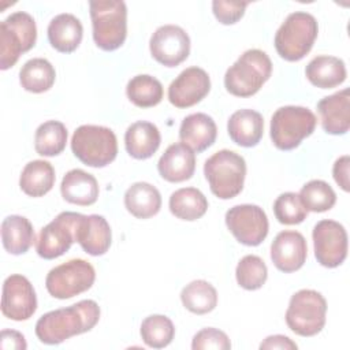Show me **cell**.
<instances>
[{"instance_id": "41", "label": "cell", "mask_w": 350, "mask_h": 350, "mask_svg": "<svg viewBox=\"0 0 350 350\" xmlns=\"http://www.w3.org/2000/svg\"><path fill=\"white\" fill-rule=\"evenodd\" d=\"M349 167H350V157L347 154L339 157L334 167H332V175L335 182L340 186L342 190L349 191L350 185H349Z\"/></svg>"}, {"instance_id": "25", "label": "cell", "mask_w": 350, "mask_h": 350, "mask_svg": "<svg viewBox=\"0 0 350 350\" xmlns=\"http://www.w3.org/2000/svg\"><path fill=\"white\" fill-rule=\"evenodd\" d=\"M161 135L159 129L145 120H139L129 126L124 134V145L127 153L138 160L149 159L159 149Z\"/></svg>"}, {"instance_id": "23", "label": "cell", "mask_w": 350, "mask_h": 350, "mask_svg": "<svg viewBox=\"0 0 350 350\" xmlns=\"http://www.w3.org/2000/svg\"><path fill=\"white\" fill-rule=\"evenodd\" d=\"M83 36L81 21L72 14H59L48 25L49 44L62 53L74 52Z\"/></svg>"}, {"instance_id": "29", "label": "cell", "mask_w": 350, "mask_h": 350, "mask_svg": "<svg viewBox=\"0 0 350 350\" xmlns=\"http://www.w3.org/2000/svg\"><path fill=\"white\" fill-rule=\"evenodd\" d=\"M55 185V170L45 160H33L25 165L19 178L22 191L30 197H42Z\"/></svg>"}, {"instance_id": "13", "label": "cell", "mask_w": 350, "mask_h": 350, "mask_svg": "<svg viewBox=\"0 0 350 350\" xmlns=\"http://www.w3.org/2000/svg\"><path fill=\"white\" fill-rule=\"evenodd\" d=\"M314 256L327 268L340 265L347 256V232L335 220H320L312 232Z\"/></svg>"}, {"instance_id": "12", "label": "cell", "mask_w": 350, "mask_h": 350, "mask_svg": "<svg viewBox=\"0 0 350 350\" xmlns=\"http://www.w3.org/2000/svg\"><path fill=\"white\" fill-rule=\"evenodd\" d=\"M226 224L237 241L246 246L260 245L267 238L269 227L262 208L253 204L230 208L226 213Z\"/></svg>"}, {"instance_id": "7", "label": "cell", "mask_w": 350, "mask_h": 350, "mask_svg": "<svg viewBox=\"0 0 350 350\" xmlns=\"http://www.w3.org/2000/svg\"><path fill=\"white\" fill-rule=\"evenodd\" d=\"M316 124L317 119L309 108L297 105L280 107L271 119V139L278 149L291 150L314 131Z\"/></svg>"}, {"instance_id": "31", "label": "cell", "mask_w": 350, "mask_h": 350, "mask_svg": "<svg viewBox=\"0 0 350 350\" xmlns=\"http://www.w3.org/2000/svg\"><path fill=\"white\" fill-rule=\"evenodd\" d=\"M56 72L53 66L42 57L27 60L19 71V82L22 88L31 93H44L55 83Z\"/></svg>"}, {"instance_id": "36", "label": "cell", "mask_w": 350, "mask_h": 350, "mask_svg": "<svg viewBox=\"0 0 350 350\" xmlns=\"http://www.w3.org/2000/svg\"><path fill=\"white\" fill-rule=\"evenodd\" d=\"M298 196L306 211L310 212L329 211L336 202L334 189L327 182L320 179H313L305 183Z\"/></svg>"}, {"instance_id": "20", "label": "cell", "mask_w": 350, "mask_h": 350, "mask_svg": "<svg viewBox=\"0 0 350 350\" xmlns=\"http://www.w3.org/2000/svg\"><path fill=\"white\" fill-rule=\"evenodd\" d=\"M111 227L101 215H81L77 242L90 256H103L111 246Z\"/></svg>"}, {"instance_id": "10", "label": "cell", "mask_w": 350, "mask_h": 350, "mask_svg": "<svg viewBox=\"0 0 350 350\" xmlns=\"http://www.w3.org/2000/svg\"><path fill=\"white\" fill-rule=\"evenodd\" d=\"M94 279L96 271L90 262L72 258L52 268L45 278V286L53 298L67 299L89 290Z\"/></svg>"}, {"instance_id": "4", "label": "cell", "mask_w": 350, "mask_h": 350, "mask_svg": "<svg viewBox=\"0 0 350 350\" xmlns=\"http://www.w3.org/2000/svg\"><path fill=\"white\" fill-rule=\"evenodd\" d=\"M93 40L103 51H115L127 36V8L124 1L93 0L89 3Z\"/></svg>"}, {"instance_id": "18", "label": "cell", "mask_w": 350, "mask_h": 350, "mask_svg": "<svg viewBox=\"0 0 350 350\" xmlns=\"http://www.w3.org/2000/svg\"><path fill=\"white\" fill-rule=\"evenodd\" d=\"M323 130L332 135L346 134L350 127V92L343 89L317 103Z\"/></svg>"}, {"instance_id": "39", "label": "cell", "mask_w": 350, "mask_h": 350, "mask_svg": "<svg viewBox=\"0 0 350 350\" xmlns=\"http://www.w3.org/2000/svg\"><path fill=\"white\" fill-rule=\"evenodd\" d=\"M193 350H228L231 349V342L226 332L217 328H202L193 336L191 342Z\"/></svg>"}, {"instance_id": "9", "label": "cell", "mask_w": 350, "mask_h": 350, "mask_svg": "<svg viewBox=\"0 0 350 350\" xmlns=\"http://www.w3.org/2000/svg\"><path fill=\"white\" fill-rule=\"evenodd\" d=\"M325 313V298L319 291L304 288L290 298L286 324L299 336H313L324 328Z\"/></svg>"}, {"instance_id": "27", "label": "cell", "mask_w": 350, "mask_h": 350, "mask_svg": "<svg viewBox=\"0 0 350 350\" xmlns=\"http://www.w3.org/2000/svg\"><path fill=\"white\" fill-rule=\"evenodd\" d=\"M126 209L138 219H149L161 208L160 191L150 183L137 182L124 193Z\"/></svg>"}, {"instance_id": "22", "label": "cell", "mask_w": 350, "mask_h": 350, "mask_svg": "<svg viewBox=\"0 0 350 350\" xmlns=\"http://www.w3.org/2000/svg\"><path fill=\"white\" fill-rule=\"evenodd\" d=\"M227 131L232 142L243 148H252L262 138L264 119L257 111L239 109L230 116Z\"/></svg>"}, {"instance_id": "34", "label": "cell", "mask_w": 350, "mask_h": 350, "mask_svg": "<svg viewBox=\"0 0 350 350\" xmlns=\"http://www.w3.org/2000/svg\"><path fill=\"white\" fill-rule=\"evenodd\" d=\"M67 144V129L59 120H48L38 126L34 135V149L40 156H57Z\"/></svg>"}, {"instance_id": "8", "label": "cell", "mask_w": 350, "mask_h": 350, "mask_svg": "<svg viewBox=\"0 0 350 350\" xmlns=\"http://www.w3.org/2000/svg\"><path fill=\"white\" fill-rule=\"evenodd\" d=\"M37 40V27L31 15L23 11L8 15L0 23V68L8 70L19 56L30 51Z\"/></svg>"}, {"instance_id": "6", "label": "cell", "mask_w": 350, "mask_h": 350, "mask_svg": "<svg viewBox=\"0 0 350 350\" xmlns=\"http://www.w3.org/2000/svg\"><path fill=\"white\" fill-rule=\"evenodd\" d=\"M71 150L83 164L101 168L112 163L118 154L115 133L104 126H79L71 138Z\"/></svg>"}, {"instance_id": "38", "label": "cell", "mask_w": 350, "mask_h": 350, "mask_svg": "<svg viewBox=\"0 0 350 350\" xmlns=\"http://www.w3.org/2000/svg\"><path fill=\"white\" fill-rule=\"evenodd\" d=\"M273 213L279 223L282 224H299L306 216L308 211L304 206L301 198L295 193H283L273 202Z\"/></svg>"}, {"instance_id": "30", "label": "cell", "mask_w": 350, "mask_h": 350, "mask_svg": "<svg viewBox=\"0 0 350 350\" xmlns=\"http://www.w3.org/2000/svg\"><path fill=\"white\" fill-rule=\"evenodd\" d=\"M206 209L208 200L196 187L179 189L170 197V211L178 219L193 221L202 217Z\"/></svg>"}, {"instance_id": "17", "label": "cell", "mask_w": 350, "mask_h": 350, "mask_svg": "<svg viewBox=\"0 0 350 350\" xmlns=\"http://www.w3.org/2000/svg\"><path fill=\"white\" fill-rule=\"evenodd\" d=\"M306 256L308 245L304 235L298 231H282L271 245L272 262L284 273L298 271L305 264Z\"/></svg>"}, {"instance_id": "24", "label": "cell", "mask_w": 350, "mask_h": 350, "mask_svg": "<svg viewBox=\"0 0 350 350\" xmlns=\"http://www.w3.org/2000/svg\"><path fill=\"white\" fill-rule=\"evenodd\" d=\"M60 191L67 202L88 206L98 198V183L92 174L75 168L63 176Z\"/></svg>"}, {"instance_id": "35", "label": "cell", "mask_w": 350, "mask_h": 350, "mask_svg": "<svg viewBox=\"0 0 350 350\" xmlns=\"http://www.w3.org/2000/svg\"><path fill=\"white\" fill-rule=\"evenodd\" d=\"M139 332L146 346L153 349H161L172 342L175 335V327L167 316L152 314L142 321Z\"/></svg>"}, {"instance_id": "16", "label": "cell", "mask_w": 350, "mask_h": 350, "mask_svg": "<svg viewBox=\"0 0 350 350\" xmlns=\"http://www.w3.org/2000/svg\"><path fill=\"white\" fill-rule=\"evenodd\" d=\"M211 90V79L205 70L189 67L168 86V100L176 108H189L200 103Z\"/></svg>"}, {"instance_id": "19", "label": "cell", "mask_w": 350, "mask_h": 350, "mask_svg": "<svg viewBox=\"0 0 350 350\" xmlns=\"http://www.w3.org/2000/svg\"><path fill=\"white\" fill-rule=\"evenodd\" d=\"M159 174L163 179L179 183L190 179L196 170V154L185 144L170 145L157 163Z\"/></svg>"}, {"instance_id": "3", "label": "cell", "mask_w": 350, "mask_h": 350, "mask_svg": "<svg viewBox=\"0 0 350 350\" xmlns=\"http://www.w3.org/2000/svg\"><path fill=\"white\" fill-rule=\"evenodd\" d=\"M319 33L316 18L304 11L290 14L275 34V48L287 62L304 59L312 49Z\"/></svg>"}, {"instance_id": "11", "label": "cell", "mask_w": 350, "mask_h": 350, "mask_svg": "<svg viewBox=\"0 0 350 350\" xmlns=\"http://www.w3.org/2000/svg\"><path fill=\"white\" fill-rule=\"evenodd\" d=\"M81 213L62 212L48 223L36 241L37 254L45 260L63 256L77 241V227Z\"/></svg>"}, {"instance_id": "21", "label": "cell", "mask_w": 350, "mask_h": 350, "mask_svg": "<svg viewBox=\"0 0 350 350\" xmlns=\"http://www.w3.org/2000/svg\"><path fill=\"white\" fill-rule=\"evenodd\" d=\"M217 135L215 120L206 113L197 112L186 116L179 129L180 142L191 150L201 153L213 145Z\"/></svg>"}, {"instance_id": "2", "label": "cell", "mask_w": 350, "mask_h": 350, "mask_svg": "<svg viewBox=\"0 0 350 350\" xmlns=\"http://www.w3.org/2000/svg\"><path fill=\"white\" fill-rule=\"evenodd\" d=\"M272 63L269 56L260 49H249L226 71L224 86L237 97H250L269 79Z\"/></svg>"}, {"instance_id": "33", "label": "cell", "mask_w": 350, "mask_h": 350, "mask_svg": "<svg viewBox=\"0 0 350 350\" xmlns=\"http://www.w3.org/2000/svg\"><path fill=\"white\" fill-rule=\"evenodd\" d=\"M126 94L134 105L139 108H150L163 100V85L152 75H135L129 81Z\"/></svg>"}, {"instance_id": "14", "label": "cell", "mask_w": 350, "mask_h": 350, "mask_svg": "<svg viewBox=\"0 0 350 350\" xmlns=\"http://www.w3.org/2000/svg\"><path fill=\"white\" fill-rule=\"evenodd\" d=\"M149 49L154 60L165 67H176L190 53V38L176 25H164L156 29L149 41Z\"/></svg>"}, {"instance_id": "28", "label": "cell", "mask_w": 350, "mask_h": 350, "mask_svg": "<svg viewBox=\"0 0 350 350\" xmlns=\"http://www.w3.org/2000/svg\"><path fill=\"white\" fill-rule=\"evenodd\" d=\"M1 241L8 253L15 256L26 253L34 241V230L29 219L19 215L7 216L1 223Z\"/></svg>"}, {"instance_id": "1", "label": "cell", "mask_w": 350, "mask_h": 350, "mask_svg": "<svg viewBox=\"0 0 350 350\" xmlns=\"http://www.w3.org/2000/svg\"><path fill=\"white\" fill-rule=\"evenodd\" d=\"M98 319L97 302L82 299L71 306L42 314L36 323V335L45 345H59L74 335L90 331Z\"/></svg>"}, {"instance_id": "32", "label": "cell", "mask_w": 350, "mask_h": 350, "mask_svg": "<svg viewBox=\"0 0 350 350\" xmlns=\"http://www.w3.org/2000/svg\"><path fill=\"white\" fill-rule=\"evenodd\" d=\"M183 306L196 314L212 312L217 305L216 288L206 280H193L186 284L180 293Z\"/></svg>"}, {"instance_id": "43", "label": "cell", "mask_w": 350, "mask_h": 350, "mask_svg": "<svg viewBox=\"0 0 350 350\" xmlns=\"http://www.w3.org/2000/svg\"><path fill=\"white\" fill-rule=\"evenodd\" d=\"M297 343L293 342L290 338L284 335H271L267 336L261 345L260 349H268V350H297Z\"/></svg>"}, {"instance_id": "15", "label": "cell", "mask_w": 350, "mask_h": 350, "mask_svg": "<svg viewBox=\"0 0 350 350\" xmlns=\"http://www.w3.org/2000/svg\"><path fill=\"white\" fill-rule=\"evenodd\" d=\"M37 309L36 291L27 278L19 273L10 275L3 283L1 313L11 320L30 319Z\"/></svg>"}, {"instance_id": "26", "label": "cell", "mask_w": 350, "mask_h": 350, "mask_svg": "<svg viewBox=\"0 0 350 350\" xmlns=\"http://www.w3.org/2000/svg\"><path fill=\"white\" fill-rule=\"evenodd\" d=\"M305 74L309 82L320 89H331L339 86L345 82L347 75L343 60L327 55L313 57L308 63Z\"/></svg>"}, {"instance_id": "42", "label": "cell", "mask_w": 350, "mask_h": 350, "mask_svg": "<svg viewBox=\"0 0 350 350\" xmlns=\"http://www.w3.org/2000/svg\"><path fill=\"white\" fill-rule=\"evenodd\" d=\"M0 347L3 350H25L27 345L21 332L14 329H3L0 334Z\"/></svg>"}, {"instance_id": "37", "label": "cell", "mask_w": 350, "mask_h": 350, "mask_svg": "<svg viewBox=\"0 0 350 350\" xmlns=\"http://www.w3.org/2000/svg\"><path fill=\"white\" fill-rule=\"evenodd\" d=\"M235 276L238 284L245 290H258L267 280L268 269L265 262L254 254L241 258L237 265Z\"/></svg>"}, {"instance_id": "40", "label": "cell", "mask_w": 350, "mask_h": 350, "mask_svg": "<svg viewBox=\"0 0 350 350\" xmlns=\"http://www.w3.org/2000/svg\"><path fill=\"white\" fill-rule=\"evenodd\" d=\"M247 3L245 1H224L215 0L212 3V11L216 19L223 25L237 23L245 14Z\"/></svg>"}, {"instance_id": "5", "label": "cell", "mask_w": 350, "mask_h": 350, "mask_svg": "<svg viewBox=\"0 0 350 350\" xmlns=\"http://www.w3.org/2000/svg\"><path fill=\"white\" fill-rule=\"evenodd\" d=\"M204 174L211 191L221 200H230L243 189L246 163L241 154L223 149L205 161Z\"/></svg>"}]
</instances>
